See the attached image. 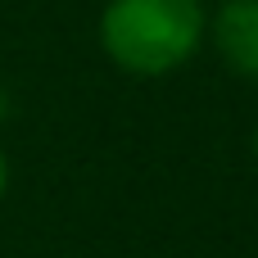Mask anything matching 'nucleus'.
Listing matches in <instances>:
<instances>
[{"label":"nucleus","mask_w":258,"mask_h":258,"mask_svg":"<svg viewBox=\"0 0 258 258\" xmlns=\"http://www.w3.org/2000/svg\"><path fill=\"white\" fill-rule=\"evenodd\" d=\"M209 41L236 77L258 82V0H222L209 14Z\"/></svg>","instance_id":"nucleus-2"},{"label":"nucleus","mask_w":258,"mask_h":258,"mask_svg":"<svg viewBox=\"0 0 258 258\" xmlns=\"http://www.w3.org/2000/svg\"><path fill=\"white\" fill-rule=\"evenodd\" d=\"M5 195H9V159L0 150V204H5Z\"/></svg>","instance_id":"nucleus-3"},{"label":"nucleus","mask_w":258,"mask_h":258,"mask_svg":"<svg viewBox=\"0 0 258 258\" xmlns=\"http://www.w3.org/2000/svg\"><path fill=\"white\" fill-rule=\"evenodd\" d=\"M100 50L132 77H168L209 41L204 0H109L95 23Z\"/></svg>","instance_id":"nucleus-1"},{"label":"nucleus","mask_w":258,"mask_h":258,"mask_svg":"<svg viewBox=\"0 0 258 258\" xmlns=\"http://www.w3.org/2000/svg\"><path fill=\"white\" fill-rule=\"evenodd\" d=\"M254 159H258V127H254Z\"/></svg>","instance_id":"nucleus-4"}]
</instances>
